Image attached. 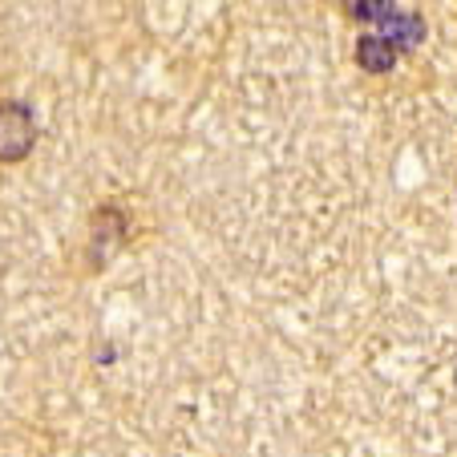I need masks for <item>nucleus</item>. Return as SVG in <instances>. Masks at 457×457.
<instances>
[{
    "instance_id": "nucleus-1",
    "label": "nucleus",
    "mask_w": 457,
    "mask_h": 457,
    "mask_svg": "<svg viewBox=\"0 0 457 457\" xmlns=\"http://www.w3.org/2000/svg\"><path fill=\"white\" fill-rule=\"evenodd\" d=\"M37 142V121L25 102H0V162L29 158Z\"/></svg>"
},
{
    "instance_id": "nucleus-4",
    "label": "nucleus",
    "mask_w": 457,
    "mask_h": 457,
    "mask_svg": "<svg viewBox=\"0 0 457 457\" xmlns=\"http://www.w3.org/2000/svg\"><path fill=\"white\" fill-rule=\"evenodd\" d=\"M353 12L361 21H385L393 12V4L388 0H353Z\"/></svg>"
},
{
    "instance_id": "nucleus-3",
    "label": "nucleus",
    "mask_w": 457,
    "mask_h": 457,
    "mask_svg": "<svg viewBox=\"0 0 457 457\" xmlns=\"http://www.w3.org/2000/svg\"><path fill=\"white\" fill-rule=\"evenodd\" d=\"M356 61H361V70H369V73H388L397 65V49H393L385 37H361Z\"/></svg>"
},
{
    "instance_id": "nucleus-2",
    "label": "nucleus",
    "mask_w": 457,
    "mask_h": 457,
    "mask_svg": "<svg viewBox=\"0 0 457 457\" xmlns=\"http://www.w3.org/2000/svg\"><path fill=\"white\" fill-rule=\"evenodd\" d=\"M380 29H385V41L393 45V49H417V45L425 41V25L413 12H388V17L380 21Z\"/></svg>"
}]
</instances>
